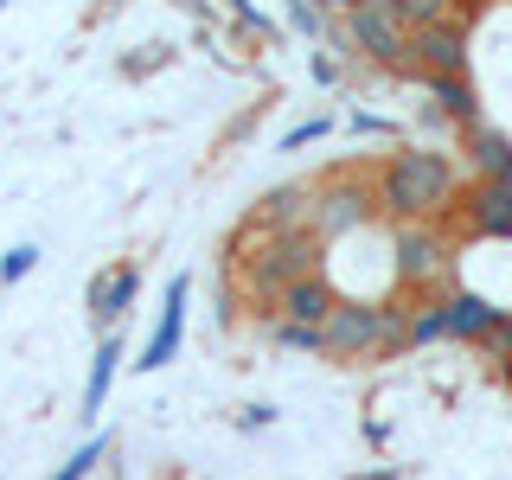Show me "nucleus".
<instances>
[{"instance_id":"nucleus-1","label":"nucleus","mask_w":512,"mask_h":480,"mask_svg":"<svg viewBox=\"0 0 512 480\" xmlns=\"http://www.w3.org/2000/svg\"><path fill=\"white\" fill-rule=\"evenodd\" d=\"M455 160L442 148H404L384 160L378 173V212H391L397 224H416V218H442L455 205Z\"/></svg>"},{"instance_id":"nucleus-7","label":"nucleus","mask_w":512,"mask_h":480,"mask_svg":"<svg viewBox=\"0 0 512 480\" xmlns=\"http://www.w3.org/2000/svg\"><path fill=\"white\" fill-rule=\"evenodd\" d=\"M372 212H378V186L352 180V173L320 180V218H314V231L327 237V244H333V237H346V231H359Z\"/></svg>"},{"instance_id":"nucleus-25","label":"nucleus","mask_w":512,"mask_h":480,"mask_svg":"<svg viewBox=\"0 0 512 480\" xmlns=\"http://www.w3.org/2000/svg\"><path fill=\"white\" fill-rule=\"evenodd\" d=\"M320 7H333V13H352V7H365V0H320Z\"/></svg>"},{"instance_id":"nucleus-5","label":"nucleus","mask_w":512,"mask_h":480,"mask_svg":"<svg viewBox=\"0 0 512 480\" xmlns=\"http://www.w3.org/2000/svg\"><path fill=\"white\" fill-rule=\"evenodd\" d=\"M391 256H397V282H404V288H429V282H442V276H448V237H442L429 218L397 224Z\"/></svg>"},{"instance_id":"nucleus-12","label":"nucleus","mask_w":512,"mask_h":480,"mask_svg":"<svg viewBox=\"0 0 512 480\" xmlns=\"http://www.w3.org/2000/svg\"><path fill=\"white\" fill-rule=\"evenodd\" d=\"M468 167L474 180H512V135L493 122H474L468 128Z\"/></svg>"},{"instance_id":"nucleus-9","label":"nucleus","mask_w":512,"mask_h":480,"mask_svg":"<svg viewBox=\"0 0 512 480\" xmlns=\"http://www.w3.org/2000/svg\"><path fill=\"white\" fill-rule=\"evenodd\" d=\"M186 295H192V276H173L167 282V301H160V327L148 333V346H141V372H160V365H173V352L186 340Z\"/></svg>"},{"instance_id":"nucleus-3","label":"nucleus","mask_w":512,"mask_h":480,"mask_svg":"<svg viewBox=\"0 0 512 480\" xmlns=\"http://www.w3.org/2000/svg\"><path fill=\"white\" fill-rule=\"evenodd\" d=\"M410 346V314L397 301H346L327 314V359H384Z\"/></svg>"},{"instance_id":"nucleus-24","label":"nucleus","mask_w":512,"mask_h":480,"mask_svg":"<svg viewBox=\"0 0 512 480\" xmlns=\"http://www.w3.org/2000/svg\"><path fill=\"white\" fill-rule=\"evenodd\" d=\"M352 135H391V122L384 116H352Z\"/></svg>"},{"instance_id":"nucleus-4","label":"nucleus","mask_w":512,"mask_h":480,"mask_svg":"<svg viewBox=\"0 0 512 480\" xmlns=\"http://www.w3.org/2000/svg\"><path fill=\"white\" fill-rule=\"evenodd\" d=\"M346 32H352V45H359L372 64H384V71H410V26H404V13H397L391 0H365V7H352Z\"/></svg>"},{"instance_id":"nucleus-16","label":"nucleus","mask_w":512,"mask_h":480,"mask_svg":"<svg viewBox=\"0 0 512 480\" xmlns=\"http://www.w3.org/2000/svg\"><path fill=\"white\" fill-rule=\"evenodd\" d=\"M448 340V295L423 301V308H410V352L416 346H442Z\"/></svg>"},{"instance_id":"nucleus-6","label":"nucleus","mask_w":512,"mask_h":480,"mask_svg":"<svg viewBox=\"0 0 512 480\" xmlns=\"http://www.w3.org/2000/svg\"><path fill=\"white\" fill-rule=\"evenodd\" d=\"M410 71L416 77H468V20L416 26L410 32Z\"/></svg>"},{"instance_id":"nucleus-28","label":"nucleus","mask_w":512,"mask_h":480,"mask_svg":"<svg viewBox=\"0 0 512 480\" xmlns=\"http://www.w3.org/2000/svg\"><path fill=\"white\" fill-rule=\"evenodd\" d=\"M314 7H320V0H314Z\"/></svg>"},{"instance_id":"nucleus-11","label":"nucleus","mask_w":512,"mask_h":480,"mask_svg":"<svg viewBox=\"0 0 512 480\" xmlns=\"http://www.w3.org/2000/svg\"><path fill=\"white\" fill-rule=\"evenodd\" d=\"M314 218H320V186H276L256 205L263 231H314Z\"/></svg>"},{"instance_id":"nucleus-8","label":"nucleus","mask_w":512,"mask_h":480,"mask_svg":"<svg viewBox=\"0 0 512 480\" xmlns=\"http://www.w3.org/2000/svg\"><path fill=\"white\" fill-rule=\"evenodd\" d=\"M461 231L487 237V244H506L512 237V180H474L461 192Z\"/></svg>"},{"instance_id":"nucleus-21","label":"nucleus","mask_w":512,"mask_h":480,"mask_svg":"<svg viewBox=\"0 0 512 480\" xmlns=\"http://www.w3.org/2000/svg\"><path fill=\"white\" fill-rule=\"evenodd\" d=\"M96 461H103V442H84V448H77V455L58 468V480H84V474L96 468Z\"/></svg>"},{"instance_id":"nucleus-19","label":"nucleus","mask_w":512,"mask_h":480,"mask_svg":"<svg viewBox=\"0 0 512 480\" xmlns=\"http://www.w3.org/2000/svg\"><path fill=\"white\" fill-rule=\"evenodd\" d=\"M32 269H39V244H13L7 256H0V288H13V282H26Z\"/></svg>"},{"instance_id":"nucleus-20","label":"nucleus","mask_w":512,"mask_h":480,"mask_svg":"<svg viewBox=\"0 0 512 480\" xmlns=\"http://www.w3.org/2000/svg\"><path fill=\"white\" fill-rule=\"evenodd\" d=\"M327 128H333V116H308V122H301V128H288V135H282V154L308 148V141H320V135H327Z\"/></svg>"},{"instance_id":"nucleus-14","label":"nucleus","mask_w":512,"mask_h":480,"mask_svg":"<svg viewBox=\"0 0 512 480\" xmlns=\"http://www.w3.org/2000/svg\"><path fill=\"white\" fill-rule=\"evenodd\" d=\"M116 359H122V333H103L96 346V365H90V384H84V423H96L109 404V384H116Z\"/></svg>"},{"instance_id":"nucleus-15","label":"nucleus","mask_w":512,"mask_h":480,"mask_svg":"<svg viewBox=\"0 0 512 480\" xmlns=\"http://www.w3.org/2000/svg\"><path fill=\"white\" fill-rule=\"evenodd\" d=\"M429 84V96H436V109L448 122H461V128H474L480 116H474V90H468V77H423Z\"/></svg>"},{"instance_id":"nucleus-17","label":"nucleus","mask_w":512,"mask_h":480,"mask_svg":"<svg viewBox=\"0 0 512 480\" xmlns=\"http://www.w3.org/2000/svg\"><path fill=\"white\" fill-rule=\"evenodd\" d=\"M404 13V26H442V20H468V0H391Z\"/></svg>"},{"instance_id":"nucleus-18","label":"nucleus","mask_w":512,"mask_h":480,"mask_svg":"<svg viewBox=\"0 0 512 480\" xmlns=\"http://www.w3.org/2000/svg\"><path fill=\"white\" fill-rule=\"evenodd\" d=\"M276 346H282V352H308V359H327V327H301V320H276Z\"/></svg>"},{"instance_id":"nucleus-10","label":"nucleus","mask_w":512,"mask_h":480,"mask_svg":"<svg viewBox=\"0 0 512 480\" xmlns=\"http://www.w3.org/2000/svg\"><path fill=\"white\" fill-rule=\"evenodd\" d=\"M135 295H141V269H103V276L90 282V320H96V333H116L122 314L135 308Z\"/></svg>"},{"instance_id":"nucleus-13","label":"nucleus","mask_w":512,"mask_h":480,"mask_svg":"<svg viewBox=\"0 0 512 480\" xmlns=\"http://www.w3.org/2000/svg\"><path fill=\"white\" fill-rule=\"evenodd\" d=\"M340 308V295H333V282L327 276H308V282H295L288 295L276 301V314L282 320H301V327H327V314Z\"/></svg>"},{"instance_id":"nucleus-27","label":"nucleus","mask_w":512,"mask_h":480,"mask_svg":"<svg viewBox=\"0 0 512 480\" xmlns=\"http://www.w3.org/2000/svg\"><path fill=\"white\" fill-rule=\"evenodd\" d=\"M0 7H7V0H0Z\"/></svg>"},{"instance_id":"nucleus-23","label":"nucleus","mask_w":512,"mask_h":480,"mask_svg":"<svg viewBox=\"0 0 512 480\" xmlns=\"http://www.w3.org/2000/svg\"><path fill=\"white\" fill-rule=\"evenodd\" d=\"M237 20H244V26L256 32V39H276V26H269V20H263V13H256V7H250V0H237Z\"/></svg>"},{"instance_id":"nucleus-22","label":"nucleus","mask_w":512,"mask_h":480,"mask_svg":"<svg viewBox=\"0 0 512 480\" xmlns=\"http://www.w3.org/2000/svg\"><path fill=\"white\" fill-rule=\"evenodd\" d=\"M288 20H295V32H308V39H320V26H327L314 0H288Z\"/></svg>"},{"instance_id":"nucleus-26","label":"nucleus","mask_w":512,"mask_h":480,"mask_svg":"<svg viewBox=\"0 0 512 480\" xmlns=\"http://www.w3.org/2000/svg\"><path fill=\"white\" fill-rule=\"evenodd\" d=\"M500 384H506V391H512V359H500Z\"/></svg>"},{"instance_id":"nucleus-2","label":"nucleus","mask_w":512,"mask_h":480,"mask_svg":"<svg viewBox=\"0 0 512 480\" xmlns=\"http://www.w3.org/2000/svg\"><path fill=\"white\" fill-rule=\"evenodd\" d=\"M250 231H256V256L244 269V288L256 301H282L295 282L320 276V250H327L320 231H263V224H250Z\"/></svg>"}]
</instances>
